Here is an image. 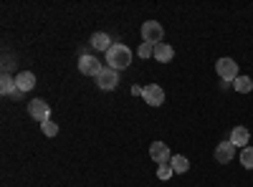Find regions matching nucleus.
<instances>
[{
  "instance_id": "f257e3e1",
  "label": "nucleus",
  "mask_w": 253,
  "mask_h": 187,
  "mask_svg": "<svg viewBox=\"0 0 253 187\" xmlns=\"http://www.w3.org/2000/svg\"><path fill=\"white\" fill-rule=\"evenodd\" d=\"M132 64V51L126 48L124 43H114L109 51H107V66L114 69V71H122Z\"/></svg>"
},
{
  "instance_id": "f03ea898",
  "label": "nucleus",
  "mask_w": 253,
  "mask_h": 187,
  "mask_svg": "<svg viewBox=\"0 0 253 187\" xmlns=\"http://www.w3.org/2000/svg\"><path fill=\"white\" fill-rule=\"evenodd\" d=\"M162 36H165V31H162V26L157 23V20H147V23H142V38H144V43L157 46V43H162Z\"/></svg>"
},
{
  "instance_id": "7ed1b4c3",
  "label": "nucleus",
  "mask_w": 253,
  "mask_h": 187,
  "mask_svg": "<svg viewBox=\"0 0 253 187\" xmlns=\"http://www.w3.org/2000/svg\"><path fill=\"white\" fill-rule=\"evenodd\" d=\"M96 86L104 89V91L117 89V86H119V71H114V69H109V66H104V69L99 71V76H96Z\"/></svg>"
},
{
  "instance_id": "20e7f679",
  "label": "nucleus",
  "mask_w": 253,
  "mask_h": 187,
  "mask_svg": "<svg viewBox=\"0 0 253 187\" xmlns=\"http://www.w3.org/2000/svg\"><path fill=\"white\" fill-rule=\"evenodd\" d=\"M215 71H218V76H220L223 81H228V84L238 78V64H236L233 58H218Z\"/></svg>"
},
{
  "instance_id": "39448f33",
  "label": "nucleus",
  "mask_w": 253,
  "mask_h": 187,
  "mask_svg": "<svg viewBox=\"0 0 253 187\" xmlns=\"http://www.w3.org/2000/svg\"><path fill=\"white\" fill-rule=\"evenodd\" d=\"M28 114L36 119V121H48L51 119V107L43 101V99H33V101H28Z\"/></svg>"
},
{
  "instance_id": "423d86ee",
  "label": "nucleus",
  "mask_w": 253,
  "mask_h": 187,
  "mask_svg": "<svg viewBox=\"0 0 253 187\" xmlns=\"http://www.w3.org/2000/svg\"><path fill=\"white\" fill-rule=\"evenodd\" d=\"M142 99L150 104V107H162V104H165V89L157 86V84H150V86H144Z\"/></svg>"
},
{
  "instance_id": "0eeeda50",
  "label": "nucleus",
  "mask_w": 253,
  "mask_h": 187,
  "mask_svg": "<svg viewBox=\"0 0 253 187\" xmlns=\"http://www.w3.org/2000/svg\"><path fill=\"white\" fill-rule=\"evenodd\" d=\"M101 69H104V66L99 64L94 56H81V58H79V71H81L84 76H94V78H96Z\"/></svg>"
},
{
  "instance_id": "6e6552de",
  "label": "nucleus",
  "mask_w": 253,
  "mask_h": 187,
  "mask_svg": "<svg viewBox=\"0 0 253 187\" xmlns=\"http://www.w3.org/2000/svg\"><path fill=\"white\" fill-rule=\"evenodd\" d=\"M150 157H152L157 164H165V162H170V159H172L170 147H167L165 142H152V144H150Z\"/></svg>"
},
{
  "instance_id": "1a4fd4ad",
  "label": "nucleus",
  "mask_w": 253,
  "mask_h": 187,
  "mask_svg": "<svg viewBox=\"0 0 253 187\" xmlns=\"http://www.w3.org/2000/svg\"><path fill=\"white\" fill-rule=\"evenodd\" d=\"M236 157V147H233V142H220L218 144V150H215V162L218 164H228V162H233Z\"/></svg>"
},
{
  "instance_id": "9d476101",
  "label": "nucleus",
  "mask_w": 253,
  "mask_h": 187,
  "mask_svg": "<svg viewBox=\"0 0 253 187\" xmlns=\"http://www.w3.org/2000/svg\"><path fill=\"white\" fill-rule=\"evenodd\" d=\"M15 84H18V91H31L33 86H36V76L31 74V71H20L18 76H15Z\"/></svg>"
},
{
  "instance_id": "9b49d317",
  "label": "nucleus",
  "mask_w": 253,
  "mask_h": 187,
  "mask_svg": "<svg viewBox=\"0 0 253 187\" xmlns=\"http://www.w3.org/2000/svg\"><path fill=\"white\" fill-rule=\"evenodd\" d=\"M172 56H175V51H172V46H167V43H157L155 46V53H152V58L160 61V64H170Z\"/></svg>"
},
{
  "instance_id": "f8f14e48",
  "label": "nucleus",
  "mask_w": 253,
  "mask_h": 187,
  "mask_svg": "<svg viewBox=\"0 0 253 187\" xmlns=\"http://www.w3.org/2000/svg\"><path fill=\"white\" fill-rule=\"evenodd\" d=\"M248 139H251V132L246 127H236L230 132V142H233V147H248Z\"/></svg>"
},
{
  "instance_id": "ddd939ff",
  "label": "nucleus",
  "mask_w": 253,
  "mask_h": 187,
  "mask_svg": "<svg viewBox=\"0 0 253 187\" xmlns=\"http://www.w3.org/2000/svg\"><path fill=\"white\" fill-rule=\"evenodd\" d=\"M91 46H94L96 51H104V53H107L114 43H112V38H109L107 33H94V36H91Z\"/></svg>"
},
{
  "instance_id": "4468645a",
  "label": "nucleus",
  "mask_w": 253,
  "mask_h": 187,
  "mask_svg": "<svg viewBox=\"0 0 253 187\" xmlns=\"http://www.w3.org/2000/svg\"><path fill=\"white\" fill-rule=\"evenodd\" d=\"M0 91H3L5 96H13L18 91V84H15V78L10 74H3V78H0Z\"/></svg>"
},
{
  "instance_id": "2eb2a0df",
  "label": "nucleus",
  "mask_w": 253,
  "mask_h": 187,
  "mask_svg": "<svg viewBox=\"0 0 253 187\" xmlns=\"http://www.w3.org/2000/svg\"><path fill=\"white\" fill-rule=\"evenodd\" d=\"M233 86H236L238 94H251V91H253V78H251V76H238V78L233 81Z\"/></svg>"
},
{
  "instance_id": "dca6fc26",
  "label": "nucleus",
  "mask_w": 253,
  "mask_h": 187,
  "mask_svg": "<svg viewBox=\"0 0 253 187\" xmlns=\"http://www.w3.org/2000/svg\"><path fill=\"white\" fill-rule=\"evenodd\" d=\"M170 164H172L175 175H182V172L190 170V162H187V157H182V154H175V157L170 159Z\"/></svg>"
},
{
  "instance_id": "f3484780",
  "label": "nucleus",
  "mask_w": 253,
  "mask_h": 187,
  "mask_svg": "<svg viewBox=\"0 0 253 187\" xmlns=\"http://www.w3.org/2000/svg\"><path fill=\"white\" fill-rule=\"evenodd\" d=\"M175 175V170H172V164L170 162H165V164H157V177L162 180V182H167V180H170Z\"/></svg>"
},
{
  "instance_id": "a211bd4d",
  "label": "nucleus",
  "mask_w": 253,
  "mask_h": 187,
  "mask_svg": "<svg viewBox=\"0 0 253 187\" xmlns=\"http://www.w3.org/2000/svg\"><path fill=\"white\" fill-rule=\"evenodd\" d=\"M241 164L246 170H253V147H243L241 150Z\"/></svg>"
},
{
  "instance_id": "6ab92c4d",
  "label": "nucleus",
  "mask_w": 253,
  "mask_h": 187,
  "mask_svg": "<svg viewBox=\"0 0 253 187\" xmlns=\"http://www.w3.org/2000/svg\"><path fill=\"white\" fill-rule=\"evenodd\" d=\"M41 129H43V134H46V137H56V134H58V124L48 119V121L41 124Z\"/></svg>"
},
{
  "instance_id": "aec40b11",
  "label": "nucleus",
  "mask_w": 253,
  "mask_h": 187,
  "mask_svg": "<svg viewBox=\"0 0 253 187\" xmlns=\"http://www.w3.org/2000/svg\"><path fill=\"white\" fill-rule=\"evenodd\" d=\"M152 53H155V46H152V43H142V46L137 48V56H139V58H150Z\"/></svg>"
},
{
  "instance_id": "412c9836",
  "label": "nucleus",
  "mask_w": 253,
  "mask_h": 187,
  "mask_svg": "<svg viewBox=\"0 0 253 187\" xmlns=\"http://www.w3.org/2000/svg\"><path fill=\"white\" fill-rule=\"evenodd\" d=\"M10 66H13V58H5V61H3V74H8Z\"/></svg>"
},
{
  "instance_id": "4be33fe9",
  "label": "nucleus",
  "mask_w": 253,
  "mask_h": 187,
  "mask_svg": "<svg viewBox=\"0 0 253 187\" xmlns=\"http://www.w3.org/2000/svg\"><path fill=\"white\" fill-rule=\"evenodd\" d=\"M132 94H134V96H142L144 89H142V86H132Z\"/></svg>"
}]
</instances>
